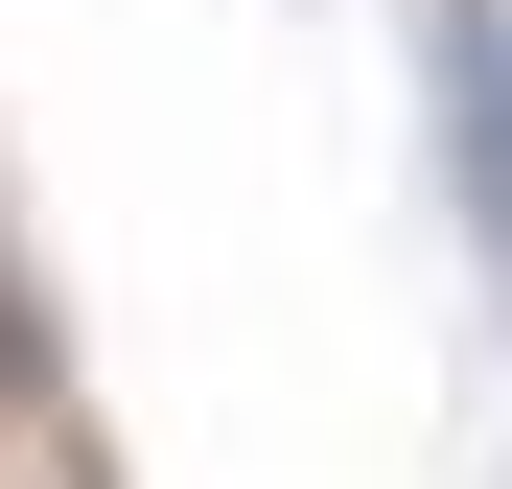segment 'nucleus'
Listing matches in <instances>:
<instances>
[{
  "mask_svg": "<svg viewBox=\"0 0 512 489\" xmlns=\"http://www.w3.org/2000/svg\"><path fill=\"white\" fill-rule=\"evenodd\" d=\"M466 233H489V303H512V163H489V210H466Z\"/></svg>",
  "mask_w": 512,
  "mask_h": 489,
  "instance_id": "nucleus-1",
  "label": "nucleus"
}]
</instances>
